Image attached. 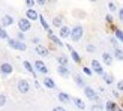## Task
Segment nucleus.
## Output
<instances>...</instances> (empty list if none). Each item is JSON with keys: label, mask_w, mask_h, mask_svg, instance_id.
I'll return each mask as SVG.
<instances>
[{"label": "nucleus", "mask_w": 123, "mask_h": 111, "mask_svg": "<svg viewBox=\"0 0 123 111\" xmlns=\"http://www.w3.org/2000/svg\"><path fill=\"white\" fill-rule=\"evenodd\" d=\"M42 84H44L47 89H51V90L57 89V84H56V81H54V80H53L51 77H48V75H45V77H44V80H42Z\"/></svg>", "instance_id": "ddd939ff"}, {"label": "nucleus", "mask_w": 123, "mask_h": 111, "mask_svg": "<svg viewBox=\"0 0 123 111\" xmlns=\"http://www.w3.org/2000/svg\"><path fill=\"white\" fill-rule=\"evenodd\" d=\"M14 24H15V18L12 17V15H9V14H5L2 18H0V26L5 27V29L14 26Z\"/></svg>", "instance_id": "1a4fd4ad"}, {"label": "nucleus", "mask_w": 123, "mask_h": 111, "mask_svg": "<svg viewBox=\"0 0 123 111\" xmlns=\"http://www.w3.org/2000/svg\"><path fill=\"white\" fill-rule=\"evenodd\" d=\"M35 87H36V89H41V84L36 81V80H35Z\"/></svg>", "instance_id": "a18cd8bd"}, {"label": "nucleus", "mask_w": 123, "mask_h": 111, "mask_svg": "<svg viewBox=\"0 0 123 111\" xmlns=\"http://www.w3.org/2000/svg\"><path fill=\"white\" fill-rule=\"evenodd\" d=\"M30 29H32V21H29L26 17L18 18V30H20V32L26 33V32H30Z\"/></svg>", "instance_id": "423d86ee"}, {"label": "nucleus", "mask_w": 123, "mask_h": 111, "mask_svg": "<svg viewBox=\"0 0 123 111\" xmlns=\"http://www.w3.org/2000/svg\"><path fill=\"white\" fill-rule=\"evenodd\" d=\"M57 74L62 77V78H69L71 77V71L68 66H63V65H57Z\"/></svg>", "instance_id": "f8f14e48"}, {"label": "nucleus", "mask_w": 123, "mask_h": 111, "mask_svg": "<svg viewBox=\"0 0 123 111\" xmlns=\"http://www.w3.org/2000/svg\"><path fill=\"white\" fill-rule=\"evenodd\" d=\"M101 77H102L104 83H105L107 86H111V84H114V75H113L111 72H104Z\"/></svg>", "instance_id": "6ab92c4d"}, {"label": "nucleus", "mask_w": 123, "mask_h": 111, "mask_svg": "<svg viewBox=\"0 0 123 111\" xmlns=\"http://www.w3.org/2000/svg\"><path fill=\"white\" fill-rule=\"evenodd\" d=\"M0 11H2V9H0Z\"/></svg>", "instance_id": "8fccbe9b"}, {"label": "nucleus", "mask_w": 123, "mask_h": 111, "mask_svg": "<svg viewBox=\"0 0 123 111\" xmlns=\"http://www.w3.org/2000/svg\"><path fill=\"white\" fill-rule=\"evenodd\" d=\"M66 47H68V50H69V51H71V50H74V48H72V45H71V44H66Z\"/></svg>", "instance_id": "49530a36"}, {"label": "nucleus", "mask_w": 123, "mask_h": 111, "mask_svg": "<svg viewBox=\"0 0 123 111\" xmlns=\"http://www.w3.org/2000/svg\"><path fill=\"white\" fill-rule=\"evenodd\" d=\"M119 20L123 23V8H120V9H119Z\"/></svg>", "instance_id": "37998d69"}, {"label": "nucleus", "mask_w": 123, "mask_h": 111, "mask_svg": "<svg viewBox=\"0 0 123 111\" xmlns=\"http://www.w3.org/2000/svg\"><path fill=\"white\" fill-rule=\"evenodd\" d=\"M51 24H53V27L60 29L62 26H63V17H62V15H56V17L51 20Z\"/></svg>", "instance_id": "aec40b11"}, {"label": "nucleus", "mask_w": 123, "mask_h": 111, "mask_svg": "<svg viewBox=\"0 0 123 111\" xmlns=\"http://www.w3.org/2000/svg\"><path fill=\"white\" fill-rule=\"evenodd\" d=\"M116 86H117V90L120 92V93H123V80H119Z\"/></svg>", "instance_id": "e433bc0d"}, {"label": "nucleus", "mask_w": 123, "mask_h": 111, "mask_svg": "<svg viewBox=\"0 0 123 111\" xmlns=\"http://www.w3.org/2000/svg\"><path fill=\"white\" fill-rule=\"evenodd\" d=\"M0 39H3V41H8L9 39V33L6 32V29L0 26Z\"/></svg>", "instance_id": "c85d7f7f"}, {"label": "nucleus", "mask_w": 123, "mask_h": 111, "mask_svg": "<svg viewBox=\"0 0 123 111\" xmlns=\"http://www.w3.org/2000/svg\"><path fill=\"white\" fill-rule=\"evenodd\" d=\"M15 38L18 41H23V42H26V33H23V32H17V36Z\"/></svg>", "instance_id": "473e14b6"}, {"label": "nucleus", "mask_w": 123, "mask_h": 111, "mask_svg": "<svg viewBox=\"0 0 123 111\" xmlns=\"http://www.w3.org/2000/svg\"><path fill=\"white\" fill-rule=\"evenodd\" d=\"M113 57L116 60H119V62H123V50H122V48H114Z\"/></svg>", "instance_id": "bb28decb"}, {"label": "nucleus", "mask_w": 123, "mask_h": 111, "mask_svg": "<svg viewBox=\"0 0 123 111\" xmlns=\"http://www.w3.org/2000/svg\"><path fill=\"white\" fill-rule=\"evenodd\" d=\"M117 42H119V41L116 39V38H111V44H113L114 48H119V44H117Z\"/></svg>", "instance_id": "a19ab883"}, {"label": "nucleus", "mask_w": 123, "mask_h": 111, "mask_svg": "<svg viewBox=\"0 0 123 111\" xmlns=\"http://www.w3.org/2000/svg\"><path fill=\"white\" fill-rule=\"evenodd\" d=\"M33 68H35L36 74H42V75H48V68H47V65H45V63H44L42 60H35V63H33Z\"/></svg>", "instance_id": "6e6552de"}, {"label": "nucleus", "mask_w": 123, "mask_h": 111, "mask_svg": "<svg viewBox=\"0 0 123 111\" xmlns=\"http://www.w3.org/2000/svg\"><path fill=\"white\" fill-rule=\"evenodd\" d=\"M90 111H104V105L102 104H93L90 107Z\"/></svg>", "instance_id": "7c9ffc66"}, {"label": "nucleus", "mask_w": 123, "mask_h": 111, "mask_svg": "<svg viewBox=\"0 0 123 111\" xmlns=\"http://www.w3.org/2000/svg\"><path fill=\"white\" fill-rule=\"evenodd\" d=\"M83 90H84V95H86V98H87L89 101H92V102H99V95L95 92V89H92L90 86H86Z\"/></svg>", "instance_id": "39448f33"}, {"label": "nucleus", "mask_w": 123, "mask_h": 111, "mask_svg": "<svg viewBox=\"0 0 123 111\" xmlns=\"http://www.w3.org/2000/svg\"><path fill=\"white\" fill-rule=\"evenodd\" d=\"M47 35H48V39H50V41H51V42H53V44L56 45V47H63V45H65L63 42H62V39L59 38V36H56V35L53 33V30L47 32Z\"/></svg>", "instance_id": "4468645a"}, {"label": "nucleus", "mask_w": 123, "mask_h": 111, "mask_svg": "<svg viewBox=\"0 0 123 111\" xmlns=\"http://www.w3.org/2000/svg\"><path fill=\"white\" fill-rule=\"evenodd\" d=\"M71 102H74V105H75L78 110H81V111H84L86 110V102L81 99V98H71Z\"/></svg>", "instance_id": "a211bd4d"}, {"label": "nucleus", "mask_w": 123, "mask_h": 111, "mask_svg": "<svg viewBox=\"0 0 123 111\" xmlns=\"http://www.w3.org/2000/svg\"><path fill=\"white\" fill-rule=\"evenodd\" d=\"M8 47L11 48V50H15V51H20V53H24L27 50V44L23 41H18L17 38H9L8 41Z\"/></svg>", "instance_id": "f257e3e1"}, {"label": "nucleus", "mask_w": 123, "mask_h": 111, "mask_svg": "<svg viewBox=\"0 0 123 111\" xmlns=\"http://www.w3.org/2000/svg\"><path fill=\"white\" fill-rule=\"evenodd\" d=\"M69 63V57L66 54H59L57 56V65H63V66H68Z\"/></svg>", "instance_id": "5701e85b"}, {"label": "nucleus", "mask_w": 123, "mask_h": 111, "mask_svg": "<svg viewBox=\"0 0 123 111\" xmlns=\"http://www.w3.org/2000/svg\"><path fill=\"white\" fill-rule=\"evenodd\" d=\"M51 111H68V110H66L65 107H62V105H59V107H54V108H53Z\"/></svg>", "instance_id": "ea45409f"}, {"label": "nucleus", "mask_w": 123, "mask_h": 111, "mask_svg": "<svg viewBox=\"0 0 123 111\" xmlns=\"http://www.w3.org/2000/svg\"><path fill=\"white\" fill-rule=\"evenodd\" d=\"M83 72L86 74V75H89V77H92V75H93V71H92L89 66H83Z\"/></svg>", "instance_id": "72a5a7b5"}, {"label": "nucleus", "mask_w": 123, "mask_h": 111, "mask_svg": "<svg viewBox=\"0 0 123 111\" xmlns=\"http://www.w3.org/2000/svg\"><path fill=\"white\" fill-rule=\"evenodd\" d=\"M117 102H114V101H107L105 102V105H104V110L105 111H117Z\"/></svg>", "instance_id": "412c9836"}, {"label": "nucleus", "mask_w": 123, "mask_h": 111, "mask_svg": "<svg viewBox=\"0 0 123 111\" xmlns=\"http://www.w3.org/2000/svg\"><path fill=\"white\" fill-rule=\"evenodd\" d=\"M57 98H59V101H60L62 104H69V102H71V96L68 95V93H65V92H59V93H57Z\"/></svg>", "instance_id": "4be33fe9"}, {"label": "nucleus", "mask_w": 123, "mask_h": 111, "mask_svg": "<svg viewBox=\"0 0 123 111\" xmlns=\"http://www.w3.org/2000/svg\"><path fill=\"white\" fill-rule=\"evenodd\" d=\"M15 71V68L12 63H9V62H3V63H0V74H2L3 77H9L12 75Z\"/></svg>", "instance_id": "20e7f679"}, {"label": "nucleus", "mask_w": 123, "mask_h": 111, "mask_svg": "<svg viewBox=\"0 0 123 111\" xmlns=\"http://www.w3.org/2000/svg\"><path fill=\"white\" fill-rule=\"evenodd\" d=\"M35 2H36V5H39V6H45L48 3V0H35Z\"/></svg>", "instance_id": "58836bf2"}, {"label": "nucleus", "mask_w": 123, "mask_h": 111, "mask_svg": "<svg viewBox=\"0 0 123 111\" xmlns=\"http://www.w3.org/2000/svg\"><path fill=\"white\" fill-rule=\"evenodd\" d=\"M26 18L29 21H38L39 20V14L33 8H27L26 9Z\"/></svg>", "instance_id": "9b49d317"}, {"label": "nucleus", "mask_w": 123, "mask_h": 111, "mask_svg": "<svg viewBox=\"0 0 123 111\" xmlns=\"http://www.w3.org/2000/svg\"><path fill=\"white\" fill-rule=\"evenodd\" d=\"M83 36H84V27L81 24H75V26L71 29V35H69L71 41L72 42H80L83 39Z\"/></svg>", "instance_id": "f03ea898"}, {"label": "nucleus", "mask_w": 123, "mask_h": 111, "mask_svg": "<svg viewBox=\"0 0 123 111\" xmlns=\"http://www.w3.org/2000/svg\"><path fill=\"white\" fill-rule=\"evenodd\" d=\"M108 9H110V12H116V11H117V6H116L113 2H110L108 3Z\"/></svg>", "instance_id": "c9c22d12"}, {"label": "nucleus", "mask_w": 123, "mask_h": 111, "mask_svg": "<svg viewBox=\"0 0 123 111\" xmlns=\"http://www.w3.org/2000/svg\"><path fill=\"white\" fill-rule=\"evenodd\" d=\"M35 5H36L35 0H26V6H27V8H35Z\"/></svg>", "instance_id": "4c0bfd02"}, {"label": "nucleus", "mask_w": 123, "mask_h": 111, "mask_svg": "<svg viewBox=\"0 0 123 111\" xmlns=\"http://www.w3.org/2000/svg\"><path fill=\"white\" fill-rule=\"evenodd\" d=\"M74 81H75V84L78 86V87H81V89L86 87V81L83 80L81 75H78V74H77V75H74Z\"/></svg>", "instance_id": "a878e982"}, {"label": "nucleus", "mask_w": 123, "mask_h": 111, "mask_svg": "<svg viewBox=\"0 0 123 111\" xmlns=\"http://www.w3.org/2000/svg\"><path fill=\"white\" fill-rule=\"evenodd\" d=\"M32 42H33V44H36V45H38L39 42H41V39H39V38H33V39H32Z\"/></svg>", "instance_id": "c03bdc74"}, {"label": "nucleus", "mask_w": 123, "mask_h": 111, "mask_svg": "<svg viewBox=\"0 0 123 111\" xmlns=\"http://www.w3.org/2000/svg\"><path fill=\"white\" fill-rule=\"evenodd\" d=\"M23 66L26 68V71L29 72V74H32V77L36 80V77H38V74H36V71H35V68H33V63H30L29 60H24L23 62Z\"/></svg>", "instance_id": "f3484780"}, {"label": "nucleus", "mask_w": 123, "mask_h": 111, "mask_svg": "<svg viewBox=\"0 0 123 111\" xmlns=\"http://www.w3.org/2000/svg\"><path fill=\"white\" fill-rule=\"evenodd\" d=\"M69 35H71V27L62 26V27L59 29V38H60V39H68V38H69Z\"/></svg>", "instance_id": "dca6fc26"}, {"label": "nucleus", "mask_w": 123, "mask_h": 111, "mask_svg": "<svg viewBox=\"0 0 123 111\" xmlns=\"http://www.w3.org/2000/svg\"><path fill=\"white\" fill-rule=\"evenodd\" d=\"M117 111H123V110H122V108H117Z\"/></svg>", "instance_id": "09e8293b"}, {"label": "nucleus", "mask_w": 123, "mask_h": 111, "mask_svg": "<svg viewBox=\"0 0 123 111\" xmlns=\"http://www.w3.org/2000/svg\"><path fill=\"white\" fill-rule=\"evenodd\" d=\"M35 53L38 56H41V57H48V56H50V50H48L45 45H42V44H38L35 47Z\"/></svg>", "instance_id": "9d476101"}, {"label": "nucleus", "mask_w": 123, "mask_h": 111, "mask_svg": "<svg viewBox=\"0 0 123 111\" xmlns=\"http://www.w3.org/2000/svg\"><path fill=\"white\" fill-rule=\"evenodd\" d=\"M69 53H71V59H72L74 62H75L77 65H81V62H83V59H81V56L78 54V51H75V50H71Z\"/></svg>", "instance_id": "b1692460"}, {"label": "nucleus", "mask_w": 123, "mask_h": 111, "mask_svg": "<svg viewBox=\"0 0 123 111\" xmlns=\"http://www.w3.org/2000/svg\"><path fill=\"white\" fill-rule=\"evenodd\" d=\"M114 29V36H116V39L120 41L122 44H123V30L122 29H117V27H113Z\"/></svg>", "instance_id": "cd10ccee"}, {"label": "nucleus", "mask_w": 123, "mask_h": 111, "mask_svg": "<svg viewBox=\"0 0 123 111\" xmlns=\"http://www.w3.org/2000/svg\"><path fill=\"white\" fill-rule=\"evenodd\" d=\"M86 51L90 53V54H95V53L98 51V48H96L95 44H87V45H86Z\"/></svg>", "instance_id": "c756f323"}, {"label": "nucleus", "mask_w": 123, "mask_h": 111, "mask_svg": "<svg viewBox=\"0 0 123 111\" xmlns=\"http://www.w3.org/2000/svg\"><path fill=\"white\" fill-rule=\"evenodd\" d=\"M17 90L20 92L21 95H27L30 92V83L26 78H18L17 80Z\"/></svg>", "instance_id": "7ed1b4c3"}, {"label": "nucleus", "mask_w": 123, "mask_h": 111, "mask_svg": "<svg viewBox=\"0 0 123 111\" xmlns=\"http://www.w3.org/2000/svg\"><path fill=\"white\" fill-rule=\"evenodd\" d=\"M105 21L110 24V26H113V23H114V18H113V15L111 14H108V15H105Z\"/></svg>", "instance_id": "f704fd0d"}, {"label": "nucleus", "mask_w": 123, "mask_h": 111, "mask_svg": "<svg viewBox=\"0 0 123 111\" xmlns=\"http://www.w3.org/2000/svg\"><path fill=\"white\" fill-rule=\"evenodd\" d=\"M113 62H114L113 54H110L108 51H104V53H102V63L105 65V66H111Z\"/></svg>", "instance_id": "2eb2a0df"}, {"label": "nucleus", "mask_w": 123, "mask_h": 111, "mask_svg": "<svg viewBox=\"0 0 123 111\" xmlns=\"http://www.w3.org/2000/svg\"><path fill=\"white\" fill-rule=\"evenodd\" d=\"M113 96H114V99H119V98H120V92L119 90H113Z\"/></svg>", "instance_id": "79ce46f5"}, {"label": "nucleus", "mask_w": 123, "mask_h": 111, "mask_svg": "<svg viewBox=\"0 0 123 111\" xmlns=\"http://www.w3.org/2000/svg\"><path fill=\"white\" fill-rule=\"evenodd\" d=\"M90 2H92V3H95V2H98V0H90Z\"/></svg>", "instance_id": "de8ad7c7"}, {"label": "nucleus", "mask_w": 123, "mask_h": 111, "mask_svg": "<svg viewBox=\"0 0 123 111\" xmlns=\"http://www.w3.org/2000/svg\"><path fill=\"white\" fill-rule=\"evenodd\" d=\"M90 69L93 71V74H96V75H99V77L105 72V71H104V68H102V63H101L99 60H96V59H93V60L90 62Z\"/></svg>", "instance_id": "0eeeda50"}, {"label": "nucleus", "mask_w": 123, "mask_h": 111, "mask_svg": "<svg viewBox=\"0 0 123 111\" xmlns=\"http://www.w3.org/2000/svg\"><path fill=\"white\" fill-rule=\"evenodd\" d=\"M38 21L41 23V26H42V29H44L45 32H50V30H51L50 24L47 23V20H45V17H44V15H39V20H38Z\"/></svg>", "instance_id": "393cba45"}, {"label": "nucleus", "mask_w": 123, "mask_h": 111, "mask_svg": "<svg viewBox=\"0 0 123 111\" xmlns=\"http://www.w3.org/2000/svg\"><path fill=\"white\" fill-rule=\"evenodd\" d=\"M6 102H8V96L3 95V93H0V108L5 107V105H6Z\"/></svg>", "instance_id": "2f4dec72"}]
</instances>
